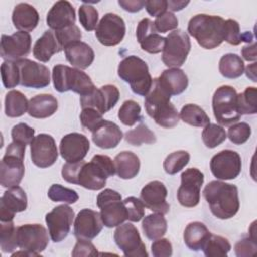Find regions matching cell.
Instances as JSON below:
<instances>
[{"label":"cell","instance_id":"cell-1","mask_svg":"<svg viewBox=\"0 0 257 257\" xmlns=\"http://www.w3.org/2000/svg\"><path fill=\"white\" fill-rule=\"evenodd\" d=\"M114 174V163L105 155H95L89 163L83 160L76 163H66L61 170L62 178L67 183L94 191L104 188L106 179Z\"/></svg>","mask_w":257,"mask_h":257},{"label":"cell","instance_id":"cell-2","mask_svg":"<svg viewBox=\"0 0 257 257\" xmlns=\"http://www.w3.org/2000/svg\"><path fill=\"white\" fill-rule=\"evenodd\" d=\"M212 214L222 220L234 217L240 208L238 189L222 181L210 182L203 191Z\"/></svg>","mask_w":257,"mask_h":257},{"label":"cell","instance_id":"cell-3","mask_svg":"<svg viewBox=\"0 0 257 257\" xmlns=\"http://www.w3.org/2000/svg\"><path fill=\"white\" fill-rule=\"evenodd\" d=\"M225 20L217 15L197 14L188 23V32L206 49L218 47L224 41Z\"/></svg>","mask_w":257,"mask_h":257},{"label":"cell","instance_id":"cell-4","mask_svg":"<svg viewBox=\"0 0 257 257\" xmlns=\"http://www.w3.org/2000/svg\"><path fill=\"white\" fill-rule=\"evenodd\" d=\"M117 74L130 84L134 93L142 96L147 95L153 83L148 64L135 55H130L119 62Z\"/></svg>","mask_w":257,"mask_h":257},{"label":"cell","instance_id":"cell-5","mask_svg":"<svg viewBox=\"0 0 257 257\" xmlns=\"http://www.w3.org/2000/svg\"><path fill=\"white\" fill-rule=\"evenodd\" d=\"M52 80L54 88L58 92L71 90L84 96L95 88L91 78L85 72L63 64H57L53 67Z\"/></svg>","mask_w":257,"mask_h":257},{"label":"cell","instance_id":"cell-6","mask_svg":"<svg viewBox=\"0 0 257 257\" xmlns=\"http://www.w3.org/2000/svg\"><path fill=\"white\" fill-rule=\"evenodd\" d=\"M25 145L10 143L0 164V184L4 188L18 186L24 176Z\"/></svg>","mask_w":257,"mask_h":257},{"label":"cell","instance_id":"cell-7","mask_svg":"<svg viewBox=\"0 0 257 257\" xmlns=\"http://www.w3.org/2000/svg\"><path fill=\"white\" fill-rule=\"evenodd\" d=\"M237 91L230 85H222L216 89L212 98L214 116L222 125L236 123L241 114L237 107Z\"/></svg>","mask_w":257,"mask_h":257},{"label":"cell","instance_id":"cell-8","mask_svg":"<svg viewBox=\"0 0 257 257\" xmlns=\"http://www.w3.org/2000/svg\"><path fill=\"white\" fill-rule=\"evenodd\" d=\"M96 204L100 209V217L105 227H117L126 220V210L118 192L104 189L98 194Z\"/></svg>","mask_w":257,"mask_h":257},{"label":"cell","instance_id":"cell-9","mask_svg":"<svg viewBox=\"0 0 257 257\" xmlns=\"http://www.w3.org/2000/svg\"><path fill=\"white\" fill-rule=\"evenodd\" d=\"M190 49L191 41L187 32L182 29L174 30L166 37L162 60L168 67L178 68L185 63Z\"/></svg>","mask_w":257,"mask_h":257},{"label":"cell","instance_id":"cell-10","mask_svg":"<svg viewBox=\"0 0 257 257\" xmlns=\"http://www.w3.org/2000/svg\"><path fill=\"white\" fill-rule=\"evenodd\" d=\"M204 174L197 168L185 170L181 175V185L177 192L179 203L187 208L196 207L200 202V191Z\"/></svg>","mask_w":257,"mask_h":257},{"label":"cell","instance_id":"cell-11","mask_svg":"<svg viewBox=\"0 0 257 257\" xmlns=\"http://www.w3.org/2000/svg\"><path fill=\"white\" fill-rule=\"evenodd\" d=\"M113 239L118 248L126 257H147L148 252L143 243L138 229L131 223L117 226Z\"/></svg>","mask_w":257,"mask_h":257},{"label":"cell","instance_id":"cell-12","mask_svg":"<svg viewBox=\"0 0 257 257\" xmlns=\"http://www.w3.org/2000/svg\"><path fill=\"white\" fill-rule=\"evenodd\" d=\"M17 245L22 250H27L40 255L48 245V233L40 224H25L16 230Z\"/></svg>","mask_w":257,"mask_h":257},{"label":"cell","instance_id":"cell-13","mask_svg":"<svg viewBox=\"0 0 257 257\" xmlns=\"http://www.w3.org/2000/svg\"><path fill=\"white\" fill-rule=\"evenodd\" d=\"M74 211L68 205H59L46 214L45 222L51 240L55 243L64 240L71 228Z\"/></svg>","mask_w":257,"mask_h":257},{"label":"cell","instance_id":"cell-14","mask_svg":"<svg viewBox=\"0 0 257 257\" xmlns=\"http://www.w3.org/2000/svg\"><path fill=\"white\" fill-rule=\"evenodd\" d=\"M15 62L19 69V84L22 86L43 88L50 83V71L47 66L27 58H22Z\"/></svg>","mask_w":257,"mask_h":257},{"label":"cell","instance_id":"cell-15","mask_svg":"<svg viewBox=\"0 0 257 257\" xmlns=\"http://www.w3.org/2000/svg\"><path fill=\"white\" fill-rule=\"evenodd\" d=\"M212 174L219 180H233L239 176L242 169L240 155L232 150L217 153L210 162Z\"/></svg>","mask_w":257,"mask_h":257},{"label":"cell","instance_id":"cell-16","mask_svg":"<svg viewBox=\"0 0 257 257\" xmlns=\"http://www.w3.org/2000/svg\"><path fill=\"white\" fill-rule=\"evenodd\" d=\"M124 34L125 23L120 16L114 13L104 14L95 28V36L104 46L117 45L123 39Z\"/></svg>","mask_w":257,"mask_h":257},{"label":"cell","instance_id":"cell-17","mask_svg":"<svg viewBox=\"0 0 257 257\" xmlns=\"http://www.w3.org/2000/svg\"><path fill=\"white\" fill-rule=\"evenodd\" d=\"M31 48V36L28 32L17 31L1 36L0 54L5 61H16L27 56Z\"/></svg>","mask_w":257,"mask_h":257},{"label":"cell","instance_id":"cell-18","mask_svg":"<svg viewBox=\"0 0 257 257\" xmlns=\"http://www.w3.org/2000/svg\"><path fill=\"white\" fill-rule=\"evenodd\" d=\"M119 99V91L115 85L106 84L100 88H94L90 93L80 96L82 108L91 107L101 114L110 110Z\"/></svg>","mask_w":257,"mask_h":257},{"label":"cell","instance_id":"cell-19","mask_svg":"<svg viewBox=\"0 0 257 257\" xmlns=\"http://www.w3.org/2000/svg\"><path fill=\"white\" fill-rule=\"evenodd\" d=\"M32 163L38 168L52 166L58 157V151L54 139L47 134H39L30 144Z\"/></svg>","mask_w":257,"mask_h":257},{"label":"cell","instance_id":"cell-20","mask_svg":"<svg viewBox=\"0 0 257 257\" xmlns=\"http://www.w3.org/2000/svg\"><path fill=\"white\" fill-rule=\"evenodd\" d=\"M90 148L88 139L79 133L65 135L59 144V153L67 163H76L84 159Z\"/></svg>","mask_w":257,"mask_h":257},{"label":"cell","instance_id":"cell-21","mask_svg":"<svg viewBox=\"0 0 257 257\" xmlns=\"http://www.w3.org/2000/svg\"><path fill=\"white\" fill-rule=\"evenodd\" d=\"M103 222L100 213L90 209H82L74 220V236L77 239L91 240L101 232Z\"/></svg>","mask_w":257,"mask_h":257},{"label":"cell","instance_id":"cell-22","mask_svg":"<svg viewBox=\"0 0 257 257\" xmlns=\"http://www.w3.org/2000/svg\"><path fill=\"white\" fill-rule=\"evenodd\" d=\"M27 208V196L19 186L9 188L0 199V221H13L16 213L25 211Z\"/></svg>","mask_w":257,"mask_h":257},{"label":"cell","instance_id":"cell-23","mask_svg":"<svg viewBox=\"0 0 257 257\" xmlns=\"http://www.w3.org/2000/svg\"><path fill=\"white\" fill-rule=\"evenodd\" d=\"M167 196L166 186L160 181H152L142 189L140 198L146 208L165 215L170 210V205L166 201Z\"/></svg>","mask_w":257,"mask_h":257},{"label":"cell","instance_id":"cell-24","mask_svg":"<svg viewBox=\"0 0 257 257\" xmlns=\"http://www.w3.org/2000/svg\"><path fill=\"white\" fill-rule=\"evenodd\" d=\"M137 39L141 48L149 53L156 54L163 51L166 37L161 36L156 28L154 22L149 18L142 19L137 27Z\"/></svg>","mask_w":257,"mask_h":257},{"label":"cell","instance_id":"cell-25","mask_svg":"<svg viewBox=\"0 0 257 257\" xmlns=\"http://www.w3.org/2000/svg\"><path fill=\"white\" fill-rule=\"evenodd\" d=\"M47 25L54 31L66 28L75 23V11L68 1H57L46 16Z\"/></svg>","mask_w":257,"mask_h":257},{"label":"cell","instance_id":"cell-26","mask_svg":"<svg viewBox=\"0 0 257 257\" xmlns=\"http://www.w3.org/2000/svg\"><path fill=\"white\" fill-rule=\"evenodd\" d=\"M122 137L123 134L119 126L109 120H103L92 132V142L101 149L115 148Z\"/></svg>","mask_w":257,"mask_h":257},{"label":"cell","instance_id":"cell-27","mask_svg":"<svg viewBox=\"0 0 257 257\" xmlns=\"http://www.w3.org/2000/svg\"><path fill=\"white\" fill-rule=\"evenodd\" d=\"M64 53L67 61L78 69H85L94 60L92 48L85 42L75 41L64 47Z\"/></svg>","mask_w":257,"mask_h":257},{"label":"cell","instance_id":"cell-28","mask_svg":"<svg viewBox=\"0 0 257 257\" xmlns=\"http://www.w3.org/2000/svg\"><path fill=\"white\" fill-rule=\"evenodd\" d=\"M12 22L19 31H32L39 22V14L32 5L19 3L13 9Z\"/></svg>","mask_w":257,"mask_h":257},{"label":"cell","instance_id":"cell-29","mask_svg":"<svg viewBox=\"0 0 257 257\" xmlns=\"http://www.w3.org/2000/svg\"><path fill=\"white\" fill-rule=\"evenodd\" d=\"M161 86L172 96L181 94L189 84L188 76L180 68H169L158 77Z\"/></svg>","mask_w":257,"mask_h":257},{"label":"cell","instance_id":"cell-30","mask_svg":"<svg viewBox=\"0 0 257 257\" xmlns=\"http://www.w3.org/2000/svg\"><path fill=\"white\" fill-rule=\"evenodd\" d=\"M61 50H63V48L58 42L54 31L46 30L42 36L36 40L33 46V55L37 60L47 62L53 54Z\"/></svg>","mask_w":257,"mask_h":257},{"label":"cell","instance_id":"cell-31","mask_svg":"<svg viewBox=\"0 0 257 257\" xmlns=\"http://www.w3.org/2000/svg\"><path fill=\"white\" fill-rule=\"evenodd\" d=\"M58 108L57 99L51 94H38L29 99L28 114L34 118H46Z\"/></svg>","mask_w":257,"mask_h":257},{"label":"cell","instance_id":"cell-32","mask_svg":"<svg viewBox=\"0 0 257 257\" xmlns=\"http://www.w3.org/2000/svg\"><path fill=\"white\" fill-rule=\"evenodd\" d=\"M116 175L124 180L135 178L140 171L141 163L139 157L130 151L117 154L113 160Z\"/></svg>","mask_w":257,"mask_h":257},{"label":"cell","instance_id":"cell-33","mask_svg":"<svg viewBox=\"0 0 257 257\" xmlns=\"http://www.w3.org/2000/svg\"><path fill=\"white\" fill-rule=\"evenodd\" d=\"M211 236V232L206 225L201 222L188 224L184 231V241L186 246L193 251L203 250L206 242Z\"/></svg>","mask_w":257,"mask_h":257},{"label":"cell","instance_id":"cell-34","mask_svg":"<svg viewBox=\"0 0 257 257\" xmlns=\"http://www.w3.org/2000/svg\"><path fill=\"white\" fill-rule=\"evenodd\" d=\"M149 116H151L157 124L166 128H171L176 126L179 122V117H180L176 107L170 101L165 102L159 105L158 107H156L149 114Z\"/></svg>","mask_w":257,"mask_h":257},{"label":"cell","instance_id":"cell-35","mask_svg":"<svg viewBox=\"0 0 257 257\" xmlns=\"http://www.w3.org/2000/svg\"><path fill=\"white\" fill-rule=\"evenodd\" d=\"M142 228L146 237L150 240L162 238L167 232V221L163 214L155 213L148 215L142 222Z\"/></svg>","mask_w":257,"mask_h":257},{"label":"cell","instance_id":"cell-36","mask_svg":"<svg viewBox=\"0 0 257 257\" xmlns=\"http://www.w3.org/2000/svg\"><path fill=\"white\" fill-rule=\"evenodd\" d=\"M243 59L235 53L223 55L219 61V71L226 78H238L244 73Z\"/></svg>","mask_w":257,"mask_h":257},{"label":"cell","instance_id":"cell-37","mask_svg":"<svg viewBox=\"0 0 257 257\" xmlns=\"http://www.w3.org/2000/svg\"><path fill=\"white\" fill-rule=\"evenodd\" d=\"M26 96L18 90H10L5 96V114L9 117H19L28 110Z\"/></svg>","mask_w":257,"mask_h":257},{"label":"cell","instance_id":"cell-38","mask_svg":"<svg viewBox=\"0 0 257 257\" xmlns=\"http://www.w3.org/2000/svg\"><path fill=\"white\" fill-rule=\"evenodd\" d=\"M180 117L184 122L197 127L206 126L210 123V118L205 110L199 105L193 103L186 104L182 107Z\"/></svg>","mask_w":257,"mask_h":257},{"label":"cell","instance_id":"cell-39","mask_svg":"<svg viewBox=\"0 0 257 257\" xmlns=\"http://www.w3.org/2000/svg\"><path fill=\"white\" fill-rule=\"evenodd\" d=\"M230 250L231 245L226 238L213 234H211L210 238L208 239L203 248L204 254L208 257L227 256Z\"/></svg>","mask_w":257,"mask_h":257},{"label":"cell","instance_id":"cell-40","mask_svg":"<svg viewBox=\"0 0 257 257\" xmlns=\"http://www.w3.org/2000/svg\"><path fill=\"white\" fill-rule=\"evenodd\" d=\"M119 120L127 126H133L135 123L142 121L143 116L141 114V106L135 100H125L118 109Z\"/></svg>","mask_w":257,"mask_h":257},{"label":"cell","instance_id":"cell-41","mask_svg":"<svg viewBox=\"0 0 257 257\" xmlns=\"http://www.w3.org/2000/svg\"><path fill=\"white\" fill-rule=\"evenodd\" d=\"M16 230L13 221L1 222L0 229V247L4 253H12L17 245Z\"/></svg>","mask_w":257,"mask_h":257},{"label":"cell","instance_id":"cell-42","mask_svg":"<svg viewBox=\"0 0 257 257\" xmlns=\"http://www.w3.org/2000/svg\"><path fill=\"white\" fill-rule=\"evenodd\" d=\"M125 141L133 146H141L142 144H154L157 139L155 134L143 122L136 128L125 133Z\"/></svg>","mask_w":257,"mask_h":257},{"label":"cell","instance_id":"cell-43","mask_svg":"<svg viewBox=\"0 0 257 257\" xmlns=\"http://www.w3.org/2000/svg\"><path fill=\"white\" fill-rule=\"evenodd\" d=\"M256 95L257 89L254 86L247 87L242 93L237 95V107L241 115L255 114L257 112Z\"/></svg>","mask_w":257,"mask_h":257},{"label":"cell","instance_id":"cell-44","mask_svg":"<svg viewBox=\"0 0 257 257\" xmlns=\"http://www.w3.org/2000/svg\"><path fill=\"white\" fill-rule=\"evenodd\" d=\"M227 138L226 131L223 126L216 123H208L202 132V140L209 149H214L221 145Z\"/></svg>","mask_w":257,"mask_h":257},{"label":"cell","instance_id":"cell-45","mask_svg":"<svg viewBox=\"0 0 257 257\" xmlns=\"http://www.w3.org/2000/svg\"><path fill=\"white\" fill-rule=\"evenodd\" d=\"M190 161V154L187 151H176L171 153L164 161L163 167L167 174L175 175L185 168Z\"/></svg>","mask_w":257,"mask_h":257},{"label":"cell","instance_id":"cell-46","mask_svg":"<svg viewBox=\"0 0 257 257\" xmlns=\"http://www.w3.org/2000/svg\"><path fill=\"white\" fill-rule=\"evenodd\" d=\"M47 195L48 198L53 202H64L66 204H73L78 200V195L74 190L65 188L59 184L51 185Z\"/></svg>","mask_w":257,"mask_h":257},{"label":"cell","instance_id":"cell-47","mask_svg":"<svg viewBox=\"0 0 257 257\" xmlns=\"http://www.w3.org/2000/svg\"><path fill=\"white\" fill-rule=\"evenodd\" d=\"M257 243L255 236V222L252 224L250 235L243 238L235 245V253L238 257H248L256 254Z\"/></svg>","mask_w":257,"mask_h":257},{"label":"cell","instance_id":"cell-48","mask_svg":"<svg viewBox=\"0 0 257 257\" xmlns=\"http://www.w3.org/2000/svg\"><path fill=\"white\" fill-rule=\"evenodd\" d=\"M1 77L6 88H13L19 84V69L15 61H4L1 64Z\"/></svg>","mask_w":257,"mask_h":257},{"label":"cell","instance_id":"cell-49","mask_svg":"<svg viewBox=\"0 0 257 257\" xmlns=\"http://www.w3.org/2000/svg\"><path fill=\"white\" fill-rule=\"evenodd\" d=\"M79 22L86 31H91L96 28L98 21V11L89 4L83 3L78 10Z\"/></svg>","mask_w":257,"mask_h":257},{"label":"cell","instance_id":"cell-50","mask_svg":"<svg viewBox=\"0 0 257 257\" xmlns=\"http://www.w3.org/2000/svg\"><path fill=\"white\" fill-rule=\"evenodd\" d=\"M126 210V220L139 222L145 216V206L143 202L136 197H127L123 200Z\"/></svg>","mask_w":257,"mask_h":257},{"label":"cell","instance_id":"cell-51","mask_svg":"<svg viewBox=\"0 0 257 257\" xmlns=\"http://www.w3.org/2000/svg\"><path fill=\"white\" fill-rule=\"evenodd\" d=\"M251 136V126L246 122H238L230 125L228 130V138L235 145L246 143Z\"/></svg>","mask_w":257,"mask_h":257},{"label":"cell","instance_id":"cell-52","mask_svg":"<svg viewBox=\"0 0 257 257\" xmlns=\"http://www.w3.org/2000/svg\"><path fill=\"white\" fill-rule=\"evenodd\" d=\"M34 128L29 126L24 122H20L14 125L11 130L12 142L21 144V145H30L34 139Z\"/></svg>","mask_w":257,"mask_h":257},{"label":"cell","instance_id":"cell-53","mask_svg":"<svg viewBox=\"0 0 257 257\" xmlns=\"http://www.w3.org/2000/svg\"><path fill=\"white\" fill-rule=\"evenodd\" d=\"M79 118H80V122H81L82 126L87 128L91 133L96 127H98V125L104 120L102 118V114L99 111H97L96 109L91 108V107L82 108Z\"/></svg>","mask_w":257,"mask_h":257},{"label":"cell","instance_id":"cell-54","mask_svg":"<svg viewBox=\"0 0 257 257\" xmlns=\"http://www.w3.org/2000/svg\"><path fill=\"white\" fill-rule=\"evenodd\" d=\"M56 38L58 40V42L60 43L61 47L64 50V47L72 42L75 41H80L82 35H81V31L78 28V26H76L75 24L70 25L66 28L60 29V30H56L54 31Z\"/></svg>","mask_w":257,"mask_h":257},{"label":"cell","instance_id":"cell-55","mask_svg":"<svg viewBox=\"0 0 257 257\" xmlns=\"http://www.w3.org/2000/svg\"><path fill=\"white\" fill-rule=\"evenodd\" d=\"M178 23L179 21L177 16H175V14L170 11H166L162 15L158 16L154 21L157 32L161 33H165L170 30L176 29L178 27Z\"/></svg>","mask_w":257,"mask_h":257},{"label":"cell","instance_id":"cell-56","mask_svg":"<svg viewBox=\"0 0 257 257\" xmlns=\"http://www.w3.org/2000/svg\"><path fill=\"white\" fill-rule=\"evenodd\" d=\"M239 23L234 19H227L224 22V40L231 45H239L242 42Z\"/></svg>","mask_w":257,"mask_h":257},{"label":"cell","instance_id":"cell-57","mask_svg":"<svg viewBox=\"0 0 257 257\" xmlns=\"http://www.w3.org/2000/svg\"><path fill=\"white\" fill-rule=\"evenodd\" d=\"M151 251L155 257H169L173 254V247L168 239H157L151 246Z\"/></svg>","mask_w":257,"mask_h":257},{"label":"cell","instance_id":"cell-58","mask_svg":"<svg viewBox=\"0 0 257 257\" xmlns=\"http://www.w3.org/2000/svg\"><path fill=\"white\" fill-rule=\"evenodd\" d=\"M71 254L74 257H79V256H96L98 253L94 245L89 240L77 239V242Z\"/></svg>","mask_w":257,"mask_h":257},{"label":"cell","instance_id":"cell-59","mask_svg":"<svg viewBox=\"0 0 257 257\" xmlns=\"http://www.w3.org/2000/svg\"><path fill=\"white\" fill-rule=\"evenodd\" d=\"M147 12L152 16H160L165 13L168 9L167 0H148L145 3Z\"/></svg>","mask_w":257,"mask_h":257},{"label":"cell","instance_id":"cell-60","mask_svg":"<svg viewBox=\"0 0 257 257\" xmlns=\"http://www.w3.org/2000/svg\"><path fill=\"white\" fill-rule=\"evenodd\" d=\"M146 1L144 0H119L118 4L128 12H138L143 9Z\"/></svg>","mask_w":257,"mask_h":257},{"label":"cell","instance_id":"cell-61","mask_svg":"<svg viewBox=\"0 0 257 257\" xmlns=\"http://www.w3.org/2000/svg\"><path fill=\"white\" fill-rule=\"evenodd\" d=\"M242 55L245 60L255 61L257 58L256 55V43L252 42V44H248L242 48Z\"/></svg>","mask_w":257,"mask_h":257},{"label":"cell","instance_id":"cell-62","mask_svg":"<svg viewBox=\"0 0 257 257\" xmlns=\"http://www.w3.org/2000/svg\"><path fill=\"white\" fill-rule=\"evenodd\" d=\"M189 4V1H176V0H169L168 1V8L172 11H180L185 8Z\"/></svg>","mask_w":257,"mask_h":257},{"label":"cell","instance_id":"cell-63","mask_svg":"<svg viewBox=\"0 0 257 257\" xmlns=\"http://www.w3.org/2000/svg\"><path fill=\"white\" fill-rule=\"evenodd\" d=\"M246 75L247 77H249L252 81L256 82V62L252 63V64H249L247 67H246Z\"/></svg>","mask_w":257,"mask_h":257}]
</instances>
